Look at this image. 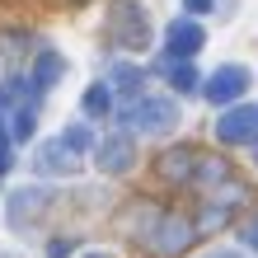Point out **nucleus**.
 Instances as JSON below:
<instances>
[{
  "instance_id": "1",
  "label": "nucleus",
  "mask_w": 258,
  "mask_h": 258,
  "mask_svg": "<svg viewBox=\"0 0 258 258\" xmlns=\"http://www.w3.org/2000/svg\"><path fill=\"white\" fill-rule=\"evenodd\" d=\"M108 38L117 42V47H127V52L150 47V19H146V10L136 5V0H113V10H108Z\"/></svg>"
},
{
  "instance_id": "16",
  "label": "nucleus",
  "mask_w": 258,
  "mask_h": 258,
  "mask_svg": "<svg viewBox=\"0 0 258 258\" xmlns=\"http://www.w3.org/2000/svg\"><path fill=\"white\" fill-rule=\"evenodd\" d=\"M33 132H38V117H33V108H19V117H14V136H19V141H28Z\"/></svg>"
},
{
  "instance_id": "24",
  "label": "nucleus",
  "mask_w": 258,
  "mask_h": 258,
  "mask_svg": "<svg viewBox=\"0 0 258 258\" xmlns=\"http://www.w3.org/2000/svg\"><path fill=\"white\" fill-rule=\"evenodd\" d=\"M0 258H14V253H0Z\"/></svg>"
},
{
  "instance_id": "23",
  "label": "nucleus",
  "mask_w": 258,
  "mask_h": 258,
  "mask_svg": "<svg viewBox=\"0 0 258 258\" xmlns=\"http://www.w3.org/2000/svg\"><path fill=\"white\" fill-rule=\"evenodd\" d=\"M85 258H108V253H85Z\"/></svg>"
},
{
  "instance_id": "25",
  "label": "nucleus",
  "mask_w": 258,
  "mask_h": 258,
  "mask_svg": "<svg viewBox=\"0 0 258 258\" xmlns=\"http://www.w3.org/2000/svg\"><path fill=\"white\" fill-rule=\"evenodd\" d=\"M253 160H258V155H253Z\"/></svg>"
},
{
  "instance_id": "21",
  "label": "nucleus",
  "mask_w": 258,
  "mask_h": 258,
  "mask_svg": "<svg viewBox=\"0 0 258 258\" xmlns=\"http://www.w3.org/2000/svg\"><path fill=\"white\" fill-rule=\"evenodd\" d=\"M10 164H14V160L5 155V150H0V178H5V174H10Z\"/></svg>"
},
{
  "instance_id": "4",
  "label": "nucleus",
  "mask_w": 258,
  "mask_h": 258,
  "mask_svg": "<svg viewBox=\"0 0 258 258\" xmlns=\"http://www.w3.org/2000/svg\"><path fill=\"white\" fill-rule=\"evenodd\" d=\"M253 85V75H249V66H216L207 75V85H202V94L216 103V108H225V103H235L244 89Z\"/></svg>"
},
{
  "instance_id": "18",
  "label": "nucleus",
  "mask_w": 258,
  "mask_h": 258,
  "mask_svg": "<svg viewBox=\"0 0 258 258\" xmlns=\"http://www.w3.org/2000/svg\"><path fill=\"white\" fill-rule=\"evenodd\" d=\"M183 10H188V19H197V14L211 10V0H183Z\"/></svg>"
},
{
  "instance_id": "14",
  "label": "nucleus",
  "mask_w": 258,
  "mask_h": 258,
  "mask_svg": "<svg viewBox=\"0 0 258 258\" xmlns=\"http://www.w3.org/2000/svg\"><path fill=\"white\" fill-rule=\"evenodd\" d=\"M108 108H113L108 85H89V89H85V113H89V117H108Z\"/></svg>"
},
{
  "instance_id": "13",
  "label": "nucleus",
  "mask_w": 258,
  "mask_h": 258,
  "mask_svg": "<svg viewBox=\"0 0 258 258\" xmlns=\"http://www.w3.org/2000/svg\"><path fill=\"white\" fill-rule=\"evenodd\" d=\"M164 75H169V85L178 89V94H188V89H197V71L188 61H164Z\"/></svg>"
},
{
  "instance_id": "8",
  "label": "nucleus",
  "mask_w": 258,
  "mask_h": 258,
  "mask_svg": "<svg viewBox=\"0 0 258 258\" xmlns=\"http://www.w3.org/2000/svg\"><path fill=\"white\" fill-rule=\"evenodd\" d=\"M33 169L47 174V178H71V174H75V155H71L61 141H42V146L33 150Z\"/></svg>"
},
{
  "instance_id": "10",
  "label": "nucleus",
  "mask_w": 258,
  "mask_h": 258,
  "mask_svg": "<svg viewBox=\"0 0 258 258\" xmlns=\"http://www.w3.org/2000/svg\"><path fill=\"white\" fill-rule=\"evenodd\" d=\"M160 174L164 178H178V183H192L197 155H192V150H164V155H160Z\"/></svg>"
},
{
  "instance_id": "7",
  "label": "nucleus",
  "mask_w": 258,
  "mask_h": 258,
  "mask_svg": "<svg viewBox=\"0 0 258 258\" xmlns=\"http://www.w3.org/2000/svg\"><path fill=\"white\" fill-rule=\"evenodd\" d=\"M47 207H52V192L47 188H19V192H10V225L24 230V225L38 221Z\"/></svg>"
},
{
  "instance_id": "17",
  "label": "nucleus",
  "mask_w": 258,
  "mask_h": 258,
  "mask_svg": "<svg viewBox=\"0 0 258 258\" xmlns=\"http://www.w3.org/2000/svg\"><path fill=\"white\" fill-rule=\"evenodd\" d=\"M239 239H244V244H249V249L258 253V216H253V221L244 225V235H239Z\"/></svg>"
},
{
  "instance_id": "5",
  "label": "nucleus",
  "mask_w": 258,
  "mask_h": 258,
  "mask_svg": "<svg viewBox=\"0 0 258 258\" xmlns=\"http://www.w3.org/2000/svg\"><path fill=\"white\" fill-rule=\"evenodd\" d=\"M94 164H99V174H127L132 164H136L132 136H127V132H108V136L94 146Z\"/></svg>"
},
{
  "instance_id": "12",
  "label": "nucleus",
  "mask_w": 258,
  "mask_h": 258,
  "mask_svg": "<svg viewBox=\"0 0 258 258\" xmlns=\"http://www.w3.org/2000/svg\"><path fill=\"white\" fill-rule=\"evenodd\" d=\"M108 85H113V89H122L127 99H141V85H146V71H141V66H132V61H117V66L108 71Z\"/></svg>"
},
{
  "instance_id": "11",
  "label": "nucleus",
  "mask_w": 258,
  "mask_h": 258,
  "mask_svg": "<svg viewBox=\"0 0 258 258\" xmlns=\"http://www.w3.org/2000/svg\"><path fill=\"white\" fill-rule=\"evenodd\" d=\"M61 75H66V56L61 52H38V61H33V89H52Z\"/></svg>"
},
{
  "instance_id": "22",
  "label": "nucleus",
  "mask_w": 258,
  "mask_h": 258,
  "mask_svg": "<svg viewBox=\"0 0 258 258\" xmlns=\"http://www.w3.org/2000/svg\"><path fill=\"white\" fill-rule=\"evenodd\" d=\"M0 150H5V127H0Z\"/></svg>"
},
{
  "instance_id": "9",
  "label": "nucleus",
  "mask_w": 258,
  "mask_h": 258,
  "mask_svg": "<svg viewBox=\"0 0 258 258\" xmlns=\"http://www.w3.org/2000/svg\"><path fill=\"white\" fill-rule=\"evenodd\" d=\"M150 235H155V249L160 253H178V249L192 244V221H183V216H160V225Z\"/></svg>"
},
{
  "instance_id": "15",
  "label": "nucleus",
  "mask_w": 258,
  "mask_h": 258,
  "mask_svg": "<svg viewBox=\"0 0 258 258\" xmlns=\"http://www.w3.org/2000/svg\"><path fill=\"white\" fill-rule=\"evenodd\" d=\"M61 146L71 150V155H80V150H89V127H71V132H61Z\"/></svg>"
},
{
  "instance_id": "3",
  "label": "nucleus",
  "mask_w": 258,
  "mask_h": 258,
  "mask_svg": "<svg viewBox=\"0 0 258 258\" xmlns=\"http://www.w3.org/2000/svg\"><path fill=\"white\" fill-rule=\"evenodd\" d=\"M216 141L225 146H258V103H239L216 117Z\"/></svg>"
},
{
  "instance_id": "20",
  "label": "nucleus",
  "mask_w": 258,
  "mask_h": 258,
  "mask_svg": "<svg viewBox=\"0 0 258 258\" xmlns=\"http://www.w3.org/2000/svg\"><path fill=\"white\" fill-rule=\"evenodd\" d=\"M202 258H239V253H230V249H211V253H202Z\"/></svg>"
},
{
  "instance_id": "6",
  "label": "nucleus",
  "mask_w": 258,
  "mask_h": 258,
  "mask_svg": "<svg viewBox=\"0 0 258 258\" xmlns=\"http://www.w3.org/2000/svg\"><path fill=\"white\" fill-rule=\"evenodd\" d=\"M202 42H207V33H202V24L197 19H174L169 28H164V47H169V61H178V56H197L202 52Z\"/></svg>"
},
{
  "instance_id": "2",
  "label": "nucleus",
  "mask_w": 258,
  "mask_h": 258,
  "mask_svg": "<svg viewBox=\"0 0 258 258\" xmlns=\"http://www.w3.org/2000/svg\"><path fill=\"white\" fill-rule=\"evenodd\" d=\"M127 127L146 132V136H160V132L178 127V103L164 99V94H141V99L127 103Z\"/></svg>"
},
{
  "instance_id": "19",
  "label": "nucleus",
  "mask_w": 258,
  "mask_h": 258,
  "mask_svg": "<svg viewBox=\"0 0 258 258\" xmlns=\"http://www.w3.org/2000/svg\"><path fill=\"white\" fill-rule=\"evenodd\" d=\"M71 253V239H52V258H66Z\"/></svg>"
}]
</instances>
